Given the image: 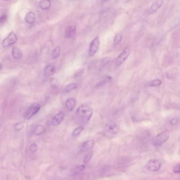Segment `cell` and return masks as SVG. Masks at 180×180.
<instances>
[{
    "instance_id": "11",
    "label": "cell",
    "mask_w": 180,
    "mask_h": 180,
    "mask_svg": "<svg viewBox=\"0 0 180 180\" xmlns=\"http://www.w3.org/2000/svg\"><path fill=\"white\" fill-rule=\"evenodd\" d=\"M66 108L70 111H73L75 108L76 105V101L73 98H70L66 100Z\"/></svg>"
},
{
    "instance_id": "7",
    "label": "cell",
    "mask_w": 180,
    "mask_h": 180,
    "mask_svg": "<svg viewBox=\"0 0 180 180\" xmlns=\"http://www.w3.org/2000/svg\"><path fill=\"white\" fill-rule=\"evenodd\" d=\"M17 40L16 35L14 33H11L7 38H5L3 41L2 45L4 47H7L13 44Z\"/></svg>"
},
{
    "instance_id": "17",
    "label": "cell",
    "mask_w": 180,
    "mask_h": 180,
    "mask_svg": "<svg viewBox=\"0 0 180 180\" xmlns=\"http://www.w3.org/2000/svg\"><path fill=\"white\" fill-rule=\"evenodd\" d=\"M76 31L75 26H71L67 28L66 30V36L68 38H71L73 36Z\"/></svg>"
},
{
    "instance_id": "14",
    "label": "cell",
    "mask_w": 180,
    "mask_h": 180,
    "mask_svg": "<svg viewBox=\"0 0 180 180\" xmlns=\"http://www.w3.org/2000/svg\"><path fill=\"white\" fill-rule=\"evenodd\" d=\"M46 128L44 126L39 125L36 126L34 128L33 133L36 136H39L43 134L46 131Z\"/></svg>"
},
{
    "instance_id": "20",
    "label": "cell",
    "mask_w": 180,
    "mask_h": 180,
    "mask_svg": "<svg viewBox=\"0 0 180 180\" xmlns=\"http://www.w3.org/2000/svg\"><path fill=\"white\" fill-rule=\"evenodd\" d=\"M111 79H112V78H111V77H110L109 76H105V77H103L101 80L98 83L97 86H101L102 85L107 83L110 81H111Z\"/></svg>"
},
{
    "instance_id": "4",
    "label": "cell",
    "mask_w": 180,
    "mask_h": 180,
    "mask_svg": "<svg viewBox=\"0 0 180 180\" xmlns=\"http://www.w3.org/2000/svg\"><path fill=\"white\" fill-rule=\"evenodd\" d=\"M161 164L156 159H150L147 163L146 167L147 170L150 171H156L161 168Z\"/></svg>"
},
{
    "instance_id": "21",
    "label": "cell",
    "mask_w": 180,
    "mask_h": 180,
    "mask_svg": "<svg viewBox=\"0 0 180 180\" xmlns=\"http://www.w3.org/2000/svg\"><path fill=\"white\" fill-rule=\"evenodd\" d=\"M122 35L120 34H118L115 37L114 41V45L115 46H116L121 43L122 42Z\"/></svg>"
},
{
    "instance_id": "16",
    "label": "cell",
    "mask_w": 180,
    "mask_h": 180,
    "mask_svg": "<svg viewBox=\"0 0 180 180\" xmlns=\"http://www.w3.org/2000/svg\"><path fill=\"white\" fill-rule=\"evenodd\" d=\"M51 6L50 0H41V1H40V7L43 10H47L49 9Z\"/></svg>"
},
{
    "instance_id": "8",
    "label": "cell",
    "mask_w": 180,
    "mask_h": 180,
    "mask_svg": "<svg viewBox=\"0 0 180 180\" xmlns=\"http://www.w3.org/2000/svg\"><path fill=\"white\" fill-rule=\"evenodd\" d=\"M105 129L108 132L111 134H116L119 132V127L117 124L114 122H109L107 124Z\"/></svg>"
},
{
    "instance_id": "5",
    "label": "cell",
    "mask_w": 180,
    "mask_h": 180,
    "mask_svg": "<svg viewBox=\"0 0 180 180\" xmlns=\"http://www.w3.org/2000/svg\"><path fill=\"white\" fill-rule=\"evenodd\" d=\"M130 54L129 48L127 47L122 51L116 58V64L118 66H120L128 58Z\"/></svg>"
},
{
    "instance_id": "10",
    "label": "cell",
    "mask_w": 180,
    "mask_h": 180,
    "mask_svg": "<svg viewBox=\"0 0 180 180\" xmlns=\"http://www.w3.org/2000/svg\"><path fill=\"white\" fill-rule=\"evenodd\" d=\"M163 3V0H157L152 5L151 7L149 9L148 13L149 14L154 13L160 8Z\"/></svg>"
},
{
    "instance_id": "19",
    "label": "cell",
    "mask_w": 180,
    "mask_h": 180,
    "mask_svg": "<svg viewBox=\"0 0 180 180\" xmlns=\"http://www.w3.org/2000/svg\"><path fill=\"white\" fill-rule=\"evenodd\" d=\"M78 87V84L77 83L70 84L66 86L64 88V91L66 92H70L77 89Z\"/></svg>"
},
{
    "instance_id": "18",
    "label": "cell",
    "mask_w": 180,
    "mask_h": 180,
    "mask_svg": "<svg viewBox=\"0 0 180 180\" xmlns=\"http://www.w3.org/2000/svg\"><path fill=\"white\" fill-rule=\"evenodd\" d=\"M12 55L14 58L18 59L22 56V54L21 50L18 48H13L12 51Z\"/></svg>"
},
{
    "instance_id": "22",
    "label": "cell",
    "mask_w": 180,
    "mask_h": 180,
    "mask_svg": "<svg viewBox=\"0 0 180 180\" xmlns=\"http://www.w3.org/2000/svg\"><path fill=\"white\" fill-rule=\"evenodd\" d=\"M60 53V48L57 47L54 49L52 53V57L54 59H56L59 56Z\"/></svg>"
},
{
    "instance_id": "3",
    "label": "cell",
    "mask_w": 180,
    "mask_h": 180,
    "mask_svg": "<svg viewBox=\"0 0 180 180\" xmlns=\"http://www.w3.org/2000/svg\"><path fill=\"white\" fill-rule=\"evenodd\" d=\"M41 105L37 103L32 104L29 107L25 114V117L27 120L30 119L32 116L36 114L39 111Z\"/></svg>"
},
{
    "instance_id": "34",
    "label": "cell",
    "mask_w": 180,
    "mask_h": 180,
    "mask_svg": "<svg viewBox=\"0 0 180 180\" xmlns=\"http://www.w3.org/2000/svg\"><path fill=\"white\" fill-rule=\"evenodd\" d=\"M3 1H8V0H3Z\"/></svg>"
},
{
    "instance_id": "2",
    "label": "cell",
    "mask_w": 180,
    "mask_h": 180,
    "mask_svg": "<svg viewBox=\"0 0 180 180\" xmlns=\"http://www.w3.org/2000/svg\"><path fill=\"white\" fill-rule=\"evenodd\" d=\"M169 137V132L165 130L158 134L153 140V144L155 146H160L167 142Z\"/></svg>"
},
{
    "instance_id": "28",
    "label": "cell",
    "mask_w": 180,
    "mask_h": 180,
    "mask_svg": "<svg viewBox=\"0 0 180 180\" xmlns=\"http://www.w3.org/2000/svg\"><path fill=\"white\" fill-rule=\"evenodd\" d=\"M173 171L175 173H180V164L175 166L173 168Z\"/></svg>"
},
{
    "instance_id": "29",
    "label": "cell",
    "mask_w": 180,
    "mask_h": 180,
    "mask_svg": "<svg viewBox=\"0 0 180 180\" xmlns=\"http://www.w3.org/2000/svg\"><path fill=\"white\" fill-rule=\"evenodd\" d=\"M7 20V16L5 15H3L0 18V22L1 24H3L5 22L6 20Z\"/></svg>"
},
{
    "instance_id": "27",
    "label": "cell",
    "mask_w": 180,
    "mask_h": 180,
    "mask_svg": "<svg viewBox=\"0 0 180 180\" xmlns=\"http://www.w3.org/2000/svg\"><path fill=\"white\" fill-rule=\"evenodd\" d=\"M93 156V153L90 152L88 153L86 156H85L84 159V162L87 163L89 161L90 159H91L92 156Z\"/></svg>"
},
{
    "instance_id": "6",
    "label": "cell",
    "mask_w": 180,
    "mask_h": 180,
    "mask_svg": "<svg viewBox=\"0 0 180 180\" xmlns=\"http://www.w3.org/2000/svg\"><path fill=\"white\" fill-rule=\"evenodd\" d=\"M100 40L98 37H97L93 40L89 48V54L90 56H93L97 52L100 47Z\"/></svg>"
},
{
    "instance_id": "26",
    "label": "cell",
    "mask_w": 180,
    "mask_h": 180,
    "mask_svg": "<svg viewBox=\"0 0 180 180\" xmlns=\"http://www.w3.org/2000/svg\"><path fill=\"white\" fill-rule=\"evenodd\" d=\"M38 149V145L35 144H33L30 146L29 149L30 151L32 153H35L37 151Z\"/></svg>"
},
{
    "instance_id": "9",
    "label": "cell",
    "mask_w": 180,
    "mask_h": 180,
    "mask_svg": "<svg viewBox=\"0 0 180 180\" xmlns=\"http://www.w3.org/2000/svg\"><path fill=\"white\" fill-rule=\"evenodd\" d=\"M64 113L62 111L57 113L52 119V125L54 126L59 125L64 119Z\"/></svg>"
},
{
    "instance_id": "12",
    "label": "cell",
    "mask_w": 180,
    "mask_h": 180,
    "mask_svg": "<svg viewBox=\"0 0 180 180\" xmlns=\"http://www.w3.org/2000/svg\"><path fill=\"white\" fill-rule=\"evenodd\" d=\"M56 71L55 66L52 64H50L45 68L44 75L45 77H50L55 73Z\"/></svg>"
},
{
    "instance_id": "32",
    "label": "cell",
    "mask_w": 180,
    "mask_h": 180,
    "mask_svg": "<svg viewBox=\"0 0 180 180\" xmlns=\"http://www.w3.org/2000/svg\"><path fill=\"white\" fill-rule=\"evenodd\" d=\"M84 72V69H82L80 70H79L78 72L77 73V74H76V75L77 76H79L82 75V74H83Z\"/></svg>"
},
{
    "instance_id": "31",
    "label": "cell",
    "mask_w": 180,
    "mask_h": 180,
    "mask_svg": "<svg viewBox=\"0 0 180 180\" xmlns=\"http://www.w3.org/2000/svg\"><path fill=\"white\" fill-rule=\"evenodd\" d=\"M15 129L18 131V130H21L23 128V125L21 124L17 123L15 124Z\"/></svg>"
},
{
    "instance_id": "1",
    "label": "cell",
    "mask_w": 180,
    "mask_h": 180,
    "mask_svg": "<svg viewBox=\"0 0 180 180\" xmlns=\"http://www.w3.org/2000/svg\"><path fill=\"white\" fill-rule=\"evenodd\" d=\"M92 113V109L91 107L86 105H81L76 112V121L79 124H86L91 119Z\"/></svg>"
},
{
    "instance_id": "24",
    "label": "cell",
    "mask_w": 180,
    "mask_h": 180,
    "mask_svg": "<svg viewBox=\"0 0 180 180\" xmlns=\"http://www.w3.org/2000/svg\"><path fill=\"white\" fill-rule=\"evenodd\" d=\"M84 128L83 126H80L77 128L73 132V135L74 136H78L79 134L81 133V132L83 131Z\"/></svg>"
},
{
    "instance_id": "33",
    "label": "cell",
    "mask_w": 180,
    "mask_h": 180,
    "mask_svg": "<svg viewBox=\"0 0 180 180\" xmlns=\"http://www.w3.org/2000/svg\"><path fill=\"white\" fill-rule=\"evenodd\" d=\"M85 169V167L83 165L79 166L77 167V169L79 171H81Z\"/></svg>"
},
{
    "instance_id": "25",
    "label": "cell",
    "mask_w": 180,
    "mask_h": 180,
    "mask_svg": "<svg viewBox=\"0 0 180 180\" xmlns=\"http://www.w3.org/2000/svg\"><path fill=\"white\" fill-rule=\"evenodd\" d=\"M111 58L109 57H105L102 59L101 62V65L102 66H106L109 62Z\"/></svg>"
},
{
    "instance_id": "13",
    "label": "cell",
    "mask_w": 180,
    "mask_h": 180,
    "mask_svg": "<svg viewBox=\"0 0 180 180\" xmlns=\"http://www.w3.org/2000/svg\"><path fill=\"white\" fill-rule=\"evenodd\" d=\"M25 20L29 24H32L35 22L36 20V15L34 12H30L26 15Z\"/></svg>"
},
{
    "instance_id": "23",
    "label": "cell",
    "mask_w": 180,
    "mask_h": 180,
    "mask_svg": "<svg viewBox=\"0 0 180 180\" xmlns=\"http://www.w3.org/2000/svg\"><path fill=\"white\" fill-rule=\"evenodd\" d=\"M161 81L159 79H156L152 81L150 83V86L152 87L159 86L161 84Z\"/></svg>"
},
{
    "instance_id": "15",
    "label": "cell",
    "mask_w": 180,
    "mask_h": 180,
    "mask_svg": "<svg viewBox=\"0 0 180 180\" xmlns=\"http://www.w3.org/2000/svg\"><path fill=\"white\" fill-rule=\"evenodd\" d=\"M94 145V141L91 140L87 141L83 144L82 146L81 150L82 151H87L92 148Z\"/></svg>"
},
{
    "instance_id": "30",
    "label": "cell",
    "mask_w": 180,
    "mask_h": 180,
    "mask_svg": "<svg viewBox=\"0 0 180 180\" xmlns=\"http://www.w3.org/2000/svg\"><path fill=\"white\" fill-rule=\"evenodd\" d=\"M178 122V119L176 118H174L171 120L170 124L171 125H174L177 124Z\"/></svg>"
}]
</instances>
